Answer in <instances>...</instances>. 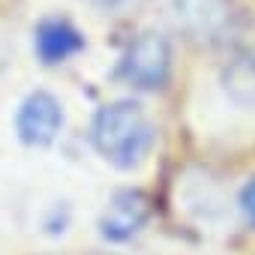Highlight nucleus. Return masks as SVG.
Here are the masks:
<instances>
[{"mask_svg":"<svg viewBox=\"0 0 255 255\" xmlns=\"http://www.w3.org/2000/svg\"><path fill=\"white\" fill-rule=\"evenodd\" d=\"M225 90H228L240 105H252V102H255V51L240 54V57L225 69Z\"/></svg>","mask_w":255,"mask_h":255,"instance_id":"0eeeda50","label":"nucleus"},{"mask_svg":"<svg viewBox=\"0 0 255 255\" xmlns=\"http://www.w3.org/2000/svg\"><path fill=\"white\" fill-rule=\"evenodd\" d=\"M63 129V105L48 90H33L21 99L15 132L27 147H48Z\"/></svg>","mask_w":255,"mask_h":255,"instance_id":"20e7f679","label":"nucleus"},{"mask_svg":"<svg viewBox=\"0 0 255 255\" xmlns=\"http://www.w3.org/2000/svg\"><path fill=\"white\" fill-rule=\"evenodd\" d=\"M240 210H243L246 222H249V225H255V177L240 189Z\"/></svg>","mask_w":255,"mask_h":255,"instance_id":"1a4fd4ad","label":"nucleus"},{"mask_svg":"<svg viewBox=\"0 0 255 255\" xmlns=\"http://www.w3.org/2000/svg\"><path fill=\"white\" fill-rule=\"evenodd\" d=\"M33 51L45 66L66 63L84 51V33L69 18H42L33 30Z\"/></svg>","mask_w":255,"mask_h":255,"instance_id":"423d86ee","label":"nucleus"},{"mask_svg":"<svg viewBox=\"0 0 255 255\" xmlns=\"http://www.w3.org/2000/svg\"><path fill=\"white\" fill-rule=\"evenodd\" d=\"M84 3L102 15H123V12H132L135 6H141L144 0H84Z\"/></svg>","mask_w":255,"mask_h":255,"instance_id":"6e6552de","label":"nucleus"},{"mask_svg":"<svg viewBox=\"0 0 255 255\" xmlns=\"http://www.w3.org/2000/svg\"><path fill=\"white\" fill-rule=\"evenodd\" d=\"M90 141L96 153L114 168H138L156 144V126L144 105L135 99L105 102L90 123Z\"/></svg>","mask_w":255,"mask_h":255,"instance_id":"f257e3e1","label":"nucleus"},{"mask_svg":"<svg viewBox=\"0 0 255 255\" xmlns=\"http://www.w3.org/2000/svg\"><path fill=\"white\" fill-rule=\"evenodd\" d=\"M171 24L192 42L216 45L234 27V0H165Z\"/></svg>","mask_w":255,"mask_h":255,"instance_id":"7ed1b4c3","label":"nucleus"},{"mask_svg":"<svg viewBox=\"0 0 255 255\" xmlns=\"http://www.w3.org/2000/svg\"><path fill=\"white\" fill-rule=\"evenodd\" d=\"M117 78L135 90H162L171 78V42L156 30L138 33L120 54Z\"/></svg>","mask_w":255,"mask_h":255,"instance_id":"f03ea898","label":"nucleus"},{"mask_svg":"<svg viewBox=\"0 0 255 255\" xmlns=\"http://www.w3.org/2000/svg\"><path fill=\"white\" fill-rule=\"evenodd\" d=\"M150 219V198L141 189H117L99 216V234L111 243L132 240Z\"/></svg>","mask_w":255,"mask_h":255,"instance_id":"39448f33","label":"nucleus"}]
</instances>
